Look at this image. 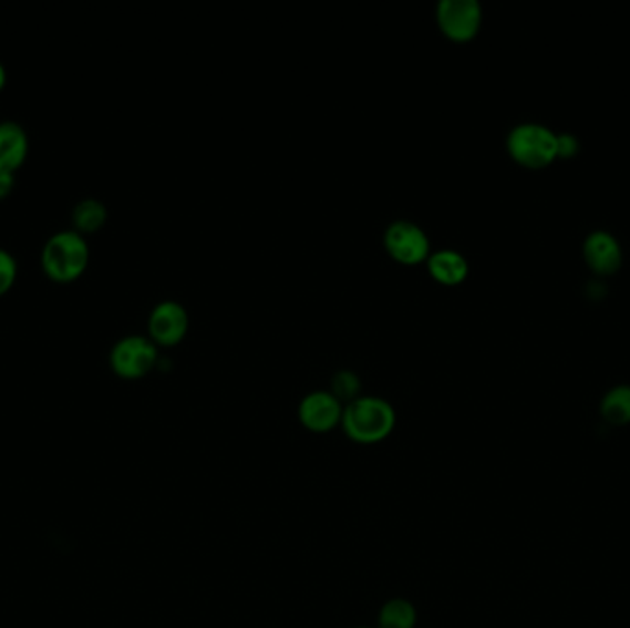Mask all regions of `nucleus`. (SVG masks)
<instances>
[{
    "label": "nucleus",
    "instance_id": "nucleus-1",
    "mask_svg": "<svg viewBox=\"0 0 630 628\" xmlns=\"http://www.w3.org/2000/svg\"><path fill=\"white\" fill-rule=\"evenodd\" d=\"M395 408L380 397H358L343 408L341 428L347 437L360 444H374L395 430Z\"/></svg>",
    "mask_w": 630,
    "mask_h": 628
},
{
    "label": "nucleus",
    "instance_id": "nucleus-2",
    "mask_svg": "<svg viewBox=\"0 0 630 628\" xmlns=\"http://www.w3.org/2000/svg\"><path fill=\"white\" fill-rule=\"evenodd\" d=\"M91 258L87 238L76 229L50 235L41 249V268L55 282H72L82 277Z\"/></svg>",
    "mask_w": 630,
    "mask_h": 628
},
{
    "label": "nucleus",
    "instance_id": "nucleus-3",
    "mask_svg": "<svg viewBox=\"0 0 630 628\" xmlns=\"http://www.w3.org/2000/svg\"><path fill=\"white\" fill-rule=\"evenodd\" d=\"M507 148L518 163L538 168L557 157V135L543 124L524 122L510 130Z\"/></svg>",
    "mask_w": 630,
    "mask_h": 628
},
{
    "label": "nucleus",
    "instance_id": "nucleus-4",
    "mask_svg": "<svg viewBox=\"0 0 630 628\" xmlns=\"http://www.w3.org/2000/svg\"><path fill=\"white\" fill-rule=\"evenodd\" d=\"M157 363V343L143 333H127L116 339L110 350V366L126 380L143 378Z\"/></svg>",
    "mask_w": 630,
    "mask_h": 628
},
{
    "label": "nucleus",
    "instance_id": "nucleus-5",
    "mask_svg": "<svg viewBox=\"0 0 630 628\" xmlns=\"http://www.w3.org/2000/svg\"><path fill=\"white\" fill-rule=\"evenodd\" d=\"M384 246L402 264H417L430 257L426 230L412 219H395L384 233Z\"/></svg>",
    "mask_w": 630,
    "mask_h": 628
},
{
    "label": "nucleus",
    "instance_id": "nucleus-6",
    "mask_svg": "<svg viewBox=\"0 0 630 628\" xmlns=\"http://www.w3.org/2000/svg\"><path fill=\"white\" fill-rule=\"evenodd\" d=\"M437 24L454 41H468L482 27L483 10L477 0H438Z\"/></svg>",
    "mask_w": 630,
    "mask_h": 628
},
{
    "label": "nucleus",
    "instance_id": "nucleus-7",
    "mask_svg": "<svg viewBox=\"0 0 630 628\" xmlns=\"http://www.w3.org/2000/svg\"><path fill=\"white\" fill-rule=\"evenodd\" d=\"M190 317L187 308L174 299L157 302L148 316L149 338L159 344H176L188 332Z\"/></svg>",
    "mask_w": 630,
    "mask_h": 628
},
{
    "label": "nucleus",
    "instance_id": "nucleus-8",
    "mask_svg": "<svg viewBox=\"0 0 630 628\" xmlns=\"http://www.w3.org/2000/svg\"><path fill=\"white\" fill-rule=\"evenodd\" d=\"M299 421L313 433H327L341 424L343 404L330 391H312L299 404Z\"/></svg>",
    "mask_w": 630,
    "mask_h": 628
},
{
    "label": "nucleus",
    "instance_id": "nucleus-9",
    "mask_svg": "<svg viewBox=\"0 0 630 628\" xmlns=\"http://www.w3.org/2000/svg\"><path fill=\"white\" fill-rule=\"evenodd\" d=\"M30 152V137L21 122L13 119L0 121V168L16 172L21 168Z\"/></svg>",
    "mask_w": 630,
    "mask_h": 628
},
{
    "label": "nucleus",
    "instance_id": "nucleus-10",
    "mask_svg": "<svg viewBox=\"0 0 630 628\" xmlns=\"http://www.w3.org/2000/svg\"><path fill=\"white\" fill-rule=\"evenodd\" d=\"M585 257L599 274H610L621 264V247L607 230H596L585 241Z\"/></svg>",
    "mask_w": 630,
    "mask_h": 628
},
{
    "label": "nucleus",
    "instance_id": "nucleus-11",
    "mask_svg": "<svg viewBox=\"0 0 630 628\" xmlns=\"http://www.w3.org/2000/svg\"><path fill=\"white\" fill-rule=\"evenodd\" d=\"M426 260L427 271L441 285H459L468 275L466 258L454 249H437V251L430 253Z\"/></svg>",
    "mask_w": 630,
    "mask_h": 628
},
{
    "label": "nucleus",
    "instance_id": "nucleus-12",
    "mask_svg": "<svg viewBox=\"0 0 630 628\" xmlns=\"http://www.w3.org/2000/svg\"><path fill=\"white\" fill-rule=\"evenodd\" d=\"M107 222V207L104 202L96 197H83L72 207V229H76L82 235L94 233L100 227H104Z\"/></svg>",
    "mask_w": 630,
    "mask_h": 628
},
{
    "label": "nucleus",
    "instance_id": "nucleus-13",
    "mask_svg": "<svg viewBox=\"0 0 630 628\" xmlns=\"http://www.w3.org/2000/svg\"><path fill=\"white\" fill-rule=\"evenodd\" d=\"M417 610L402 597L385 603L379 614V628H415Z\"/></svg>",
    "mask_w": 630,
    "mask_h": 628
},
{
    "label": "nucleus",
    "instance_id": "nucleus-14",
    "mask_svg": "<svg viewBox=\"0 0 630 628\" xmlns=\"http://www.w3.org/2000/svg\"><path fill=\"white\" fill-rule=\"evenodd\" d=\"M601 413L610 424L621 426L630 422V385H618L605 394Z\"/></svg>",
    "mask_w": 630,
    "mask_h": 628
},
{
    "label": "nucleus",
    "instance_id": "nucleus-15",
    "mask_svg": "<svg viewBox=\"0 0 630 628\" xmlns=\"http://www.w3.org/2000/svg\"><path fill=\"white\" fill-rule=\"evenodd\" d=\"M360 388H362L360 378H358L354 372L343 369V371L335 372L334 378H332V389H330V393L334 394L341 404H343V402L349 404V402L360 397Z\"/></svg>",
    "mask_w": 630,
    "mask_h": 628
},
{
    "label": "nucleus",
    "instance_id": "nucleus-16",
    "mask_svg": "<svg viewBox=\"0 0 630 628\" xmlns=\"http://www.w3.org/2000/svg\"><path fill=\"white\" fill-rule=\"evenodd\" d=\"M19 274V264L13 253L6 247H0V296H4L13 288Z\"/></svg>",
    "mask_w": 630,
    "mask_h": 628
},
{
    "label": "nucleus",
    "instance_id": "nucleus-17",
    "mask_svg": "<svg viewBox=\"0 0 630 628\" xmlns=\"http://www.w3.org/2000/svg\"><path fill=\"white\" fill-rule=\"evenodd\" d=\"M577 150V138L568 133L557 135V155H571Z\"/></svg>",
    "mask_w": 630,
    "mask_h": 628
},
{
    "label": "nucleus",
    "instance_id": "nucleus-18",
    "mask_svg": "<svg viewBox=\"0 0 630 628\" xmlns=\"http://www.w3.org/2000/svg\"><path fill=\"white\" fill-rule=\"evenodd\" d=\"M16 186V172L8 168H0V199L10 196V192Z\"/></svg>",
    "mask_w": 630,
    "mask_h": 628
},
{
    "label": "nucleus",
    "instance_id": "nucleus-19",
    "mask_svg": "<svg viewBox=\"0 0 630 628\" xmlns=\"http://www.w3.org/2000/svg\"><path fill=\"white\" fill-rule=\"evenodd\" d=\"M6 82H8V71H6L4 63L0 61V91L6 87Z\"/></svg>",
    "mask_w": 630,
    "mask_h": 628
}]
</instances>
